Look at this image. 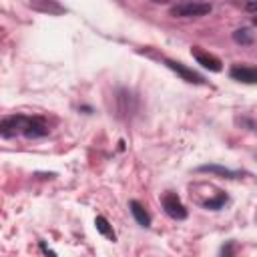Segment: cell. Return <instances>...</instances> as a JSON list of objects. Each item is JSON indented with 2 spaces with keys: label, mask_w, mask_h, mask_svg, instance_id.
I'll return each mask as SVG.
<instances>
[{
  "label": "cell",
  "mask_w": 257,
  "mask_h": 257,
  "mask_svg": "<svg viewBox=\"0 0 257 257\" xmlns=\"http://www.w3.org/2000/svg\"><path fill=\"white\" fill-rule=\"evenodd\" d=\"M167 66L171 68V70H175L183 80H187V82H193V84H201L203 82V78L197 74V72H193L191 68H187L183 62H177V60H167Z\"/></svg>",
  "instance_id": "5b68a950"
},
{
  "label": "cell",
  "mask_w": 257,
  "mask_h": 257,
  "mask_svg": "<svg viewBox=\"0 0 257 257\" xmlns=\"http://www.w3.org/2000/svg\"><path fill=\"white\" fill-rule=\"evenodd\" d=\"M46 133H48V128H46V124H44L42 120H38V118H28V124H26V128H24V135H26L28 139L44 137Z\"/></svg>",
  "instance_id": "52a82bcc"
},
{
  "label": "cell",
  "mask_w": 257,
  "mask_h": 257,
  "mask_svg": "<svg viewBox=\"0 0 257 257\" xmlns=\"http://www.w3.org/2000/svg\"><path fill=\"white\" fill-rule=\"evenodd\" d=\"M199 171L201 173H215V175H221V177H227V179H235L237 177L235 171L225 169V167H219V165H201Z\"/></svg>",
  "instance_id": "9c48e42d"
},
{
  "label": "cell",
  "mask_w": 257,
  "mask_h": 257,
  "mask_svg": "<svg viewBox=\"0 0 257 257\" xmlns=\"http://www.w3.org/2000/svg\"><path fill=\"white\" fill-rule=\"evenodd\" d=\"M26 124H28V118H26V116H22V114L6 116V118H2L0 133H2V137H4V139H8V137H14L16 133H24Z\"/></svg>",
  "instance_id": "7a4b0ae2"
},
{
  "label": "cell",
  "mask_w": 257,
  "mask_h": 257,
  "mask_svg": "<svg viewBox=\"0 0 257 257\" xmlns=\"http://www.w3.org/2000/svg\"><path fill=\"white\" fill-rule=\"evenodd\" d=\"M223 203H225V195H219L217 199H213V201H207V207H209V209H219Z\"/></svg>",
  "instance_id": "7c38bea8"
},
{
  "label": "cell",
  "mask_w": 257,
  "mask_h": 257,
  "mask_svg": "<svg viewBox=\"0 0 257 257\" xmlns=\"http://www.w3.org/2000/svg\"><path fill=\"white\" fill-rule=\"evenodd\" d=\"M131 213H133V217L137 219L139 225H143V227L151 225V217H149V213L145 211V207L139 201H131Z\"/></svg>",
  "instance_id": "ba28073f"
},
{
  "label": "cell",
  "mask_w": 257,
  "mask_h": 257,
  "mask_svg": "<svg viewBox=\"0 0 257 257\" xmlns=\"http://www.w3.org/2000/svg\"><path fill=\"white\" fill-rule=\"evenodd\" d=\"M155 4H165V2H169V0H153Z\"/></svg>",
  "instance_id": "5bb4252c"
},
{
  "label": "cell",
  "mask_w": 257,
  "mask_h": 257,
  "mask_svg": "<svg viewBox=\"0 0 257 257\" xmlns=\"http://www.w3.org/2000/svg\"><path fill=\"white\" fill-rule=\"evenodd\" d=\"M94 225H96V231L98 233H102L104 237H108V239L114 241V233H112V229H110V225H108V221L104 217H96L94 219Z\"/></svg>",
  "instance_id": "30bf717a"
},
{
  "label": "cell",
  "mask_w": 257,
  "mask_h": 257,
  "mask_svg": "<svg viewBox=\"0 0 257 257\" xmlns=\"http://www.w3.org/2000/svg\"><path fill=\"white\" fill-rule=\"evenodd\" d=\"M163 207H165L167 215L173 217V219H185V217H187V209L183 207L181 199H179L175 193H167V195L163 197Z\"/></svg>",
  "instance_id": "3957f363"
},
{
  "label": "cell",
  "mask_w": 257,
  "mask_h": 257,
  "mask_svg": "<svg viewBox=\"0 0 257 257\" xmlns=\"http://www.w3.org/2000/svg\"><path fill=\"white\" fill-rule=\"evenodd\" d=\"M233 40L239 42V44H249L251 42V36L247 34V30H235L233 32Z\"/></svg>",
  "instance_id": "8fae6325"
},
{
  "label": "cell",
  "mask_w": 257,
  "mask_h": 257,
  "mask_svg": "<svg viewBox=\"0 0 257 257\" xmlns=\"http://www.w3.org/2000/svg\"><path fill=\"white\" fill-rule=\"evenodd\" d=\"M169 12L175 18H197V16L209 14L211 12V4L209 2H201V0H181Z\"/></svg>",
  "instance_id": "6da1fadb"
},
{
  "label": "cell",
  "mask_w": 257,
  "mask_h": 257,
  "mask_svg": "<svg viewBox=\"0 0 257 257\" xmlns=\"http://www.w3.org/2000/svg\"><path fill=\"white\" fill-rule=\"evenodd\" d=\"M253 24H257V16H253Z\"/></svg>",
  "instance_id": "9a60e30c"
},
{
  "label": "cell",
  "mask_w": 257,
  "mask_h": 257,
  "mask_svg": "<svg viewBox=\"0 0 257 257\" xmlns=\"http://www.w3.org/2000/svg\"><path fill=\"white\" fill-rule=\"evenodd\" d=\"M191 54H193V58H195L203 68H209L211 72H219V70H221V62H219L217 56H213V54H209V52H203L201 48H193Z\"/></svg>",
  "instance_id": "277c9868"
},
{
  "label": "cell",
  "mask_w": 257,
  "mask_h": 257,
  "mask_svg": "<svg viewBox=\"0 0 257 257\" xmlns=\"http://www.w3.org/2000/svg\"><path fill=\"white\" fill-rule=\"evenodd\" d=\"M231 78L245 82V84H257V70L251 66H233L231 68Z\"/></svg>",
  "instance_id": "8992f818"
},
{
  "label": "cell",
  "mask_w": 257,
  "mask_h": 257,
  "mask_svg": "<svg viewBox=\"0 0 257 257\" xmlns=\"http://www.w3.org/2000/svg\"><path fill=\"white\" fill-rule=\"evenodd\" d=\"M247 10H249V12H257V0L249 2V4H247Z\"/></svg>",
  "instance_id": "4fadbf2b"
}]
</instances>
